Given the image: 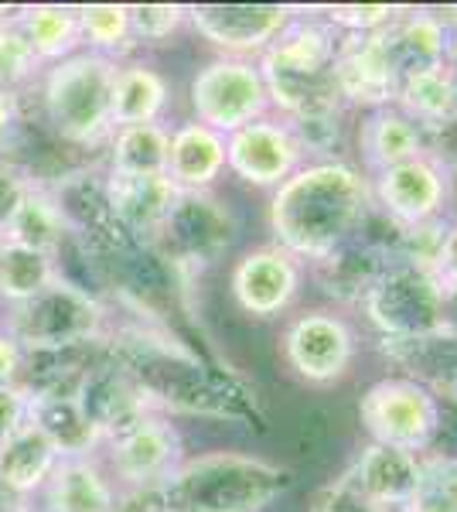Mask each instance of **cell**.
<instances>
[{
    "mask_svg": "<svg viewBox=\"0 0 457 512\" xmlns=\"http://www.w3.org/2000/svg\"><path fill=\"white\" fill-rule=\"evenodd\" d=\"M307 512H386V509L372 506V502L365 499V495L348 482V475L342 472L311 495V506H307Z\"/></svg>",
    "mask_w": 457,
    "mask_h": 512,
    "instance_id": "obj_40",
    "label": "cell"
},
{
    "mask_svg": "<svg viewBox=\"0 0 457 512\" xmlns=\"http://www.w3.org/2000/svg\"><path fill=\"white\" fill-rule=\"evenodd\" d=\"M307 161H311V151L304 137L277 113H267L226 137V175L243 181L246 188L273 192Z\"/></svg>",
    "mask_w": 457,
    "mask_h": 512,
    "instance_id": "obj_15",
    "label": "cell"
},
{
    "mask_svg": "<svg viewBox=\"0 0 457 512\" xmlns=\"http://www.w3.org/2000/svg\"><path fill=\"white\" fill-rule=\"evenodd\" d=\"M0 250H4V236H0Z\"/></svg>",
    "mask_w": 457,
    "mask_h": 512,
    "instance_id": "obj_49",
    "label": "cell"
},
{
    "mask_svg": "<svg viewBox=\"0 0 457 512\" xmlns=\"http://www.w3.org/2000/svg\"><path fill=\"white\" fill-rule=\"evenodd\" d=\"M31 400L21 386H0V444L28 424Z\"/></svg>",
    "mask_w": 457,
    "mask_h": 512,
    "instance_id": "obj_43",
    "label": "cell"
},
{
    "mask_svg": "<svg viewBox=\"0 0 457 512\" xmlns=\"http://www.w3.org/2000/svg\"><path fill=\"white\" fill-rule=\"evenodd\" d=\"M24 512H38V506H35V502H31V506H28V509H24Z\"/></svg>",
    "mask_w": 457,
    "mask_h": 512,
    "instance_id": "obj_48",
    "label": "cell"
},
{
    "mask_svg": "<svg viewBox=\"0 0 457 512\" xmlns=\"http://www.w3.org/2000/svg\"><path fill=\"white\" fill-rule=\"evenodd\" d=\"M171 106V82L147 59L116 62L113 76V130L130 123H161Z\"/></svg>",
    "mask_w": 457,
    "mask_h": 512,
    "instance_id": "obj_28",
    "label": "cell"
},
{
    "mask_svg": "<svg viewBox=\"0 0 457 512\" xmlns=\"http://www.w3.org/2000/svg\"><path fill=\"white\" fill-rule=\"evenodd\" d=\"M31 185V171L24 168L21 161H11V158H0V236H4L7 222L18 212L24 192Z\"/></svg>",
    "mask_w": 457,
    "mask_h": 512,
    "instance_id": "obj_41",
    "label": "cell"
},
{
    "mask_svg": "<svg viewBox=\"0 0 457 512\" xmlns=\"http://www.w3.org/2000/svg\"><path fill=\"white\" fill-rule=\"evenodd\" d=\"M379 355L396 373L417 379L440 403H457V332H434L423 338H379Z\"/></svg>",
    "mask_w": 457,
    "mask_h": 512,
    "instance_id": "obj_22",
    "label": "cell"
},
{
    "mask_svg": "<svg viewBox=\"0 0 457 512\" xmlns=\"http://www.w3.org/2000/svg\"><path fill=\"white\" fill-rule=\"evenodd\" d=\"M297 14L294 4H191L188 31L229 59H260Z\"/></svg>",
    "mask_w": 457,
    "mask_h": 512,
    "instance_id": "obj_16",
    "label": "cell"
},
{
    "mask_svg": "<svg viewBox=\"0 0 457 512\" xmlns=\"http://www.w3.org/2000/svg\"><path fill=\"white\" fill-rule=\"evenodd\" d=\"M18 28L41 65H55L82 48L76 7L69 4H24L18 11Z\"/></svg>",
    "mask_w": 457,
    "mask_h": 512,
    "instance_id": "obj_32",
    "label": "cell"
},
{
    "mask_svg": "<svg viewBox=\"0 0 457 512\" xmlns=\"http://www.w3.org/2000/svg\"><path fill=\"white\" fill-rule=\"evenodd\" d=\"M188 110V120L202 123L222 137L273 113L267 82L260 76L256 59H229V55H215L191 72Z\"/></svg>",
    "mask_w": 457,
    "mask_h": 512,
    "instance_id": "obj_12",
    "label": "cell"
},
{
    "mask_svg": "<svg viewBox=\"0 0 457 512\" xmlns=\"http://www.w3.org/2000/svg\"><path fill=\"white\" fill-rule=\"evenodd\" d=\"M359 311L379 338H423L444 332V291L430 267L393 260L362 294Z\"/></svg>",
    "mask_w": 457,
    "mask_h": 512,
    "instance_id": "obj_10",
    "label": "cell"
},
{
    "mask_svg": "<svg viewBox=\"0 0 457 512\" xmlns=\"http://www.w3.org/2000/svg\"><path fill=\"white\" fill-rule=\"evenodd\" d=\"M168 147H171L168 120L130 123V127L113 130L99 164H103L106 175H127V178L168 175Z\"/></svg>",
    "mask_w": 457,
    "mask_h": 512,
    "instance_id": "obj_31",
    "label": "cell"
},
{
    "mask_svg": "<svg viewBox=\"0 0 457 512\" xmlns=\"http://www.w3.org/2000/svg\"><path fill=\"white\" fill-rule=\"evenodd\" d=\"M18 11L21 7H0V89L28 99L45 65L18 28Z\"/></svg>",
    "mask_w": 457,
    "mask_h": 512,
    "instance_id": "obj_37",
    "label": "cell"
},
{
    "mask_svg": "<svg viewBox=\"0 0 457 512\" xmlns=\"http://www.w3.org/2000/svg\"><path fill=\"white\" fill-rule=\"evenodd\" d=\"M185 458V434L178 420L157 410L140 414L134 424L99 444V461L120 492H154Z\"/></svg>",
    "mask_w": 457,
    "mask_h": 512,
    "instance_id": "obj_13",
    "label": "cell"
},
{
    "mask_svg": "<svg viewBox=\"0 0 457 512\" xmlns=\"http://www.w3.org/2000/svg\"><path fill=\"white\" fill-rule=\"evenodd\" d=\"M400 82L430 65L451 62V24L444 7H400L389 28H382Z\"/></svg>",
    "mask_w": 457,
    "mask_h": 512,
    "instance_id": "obj_19",
    "label": "cell"
},
{
    "mask_svg": "<svg viewBox=\"0 0 457 512\" xmlns=\"http://www.w3.org/2000/svg\"><path fill=\"white\" fill-rule=\"evenodd\" d=\"M294 489L287 465L249 451L188 454L154 489L157 512H267Z\"/></svg>",
    "mask_w": 457,
    "mask_h": 512,
    "instance_id": "obj_4",
    "label": "cell"
},
{
    "mask_svg": "<svg viewBox=\"0 0 457 512\" xmlns=\"http://www.w3.org/2000/svg\"><path fill=\"white\" fill-rule=\"evenodd\" d=\"M396 512H457V451L430 448L417 458V478Z\"/></svg>",
    "mask_w": 457,
    "mask_h": 512,
    "instance_id": "obj_34",
    "label": "cell"
},
{
    "mask_svg": "<svg viewBox=\"0 0 457 512\" xmlns=\"http://www.w3.org/2000/svg\"><path fill=\"white\" fill-rule=\"evenodd\" d=\"M403 4H324L314 7L321 21H328L338 35H372L393 24Z\"/></svg>",
    "mask_w": 457,
    "mask_h": 512,
    "instance_id": "obj_39",
    "label": "cell"
},
{
    "mask_svg": "<svg viewBox=\"0 0 457 512\" xmlns=\"http://www.w3.org/2000/svg\"><path fill=\"white\" fill-rule=\"evenodd\" d=\"M280 359L311 390L338 386L359 359V328L338 308H301L280 328Z\"/></svg>",
    "mask_w": 457,
    "mask_h": 512,
    "instance_id": "obj_9",
    "label": "cell"
},
{
    "mask_svg": "<svg viewBox=\"0 0 457 512\" xmlns=\"http://www.w3.org/2000/svg\"><path fill=\"white\" fill-rule=\"evenodd\" d=\"M76 400H79L82 414L89 417V424L96 427V434L103 437V441L151 410L134 386V379L127 376V369H123L120 362H113L110 352H106L103 362L89 373L86 386L79 390Z\"/></svg>",
    "mask_w": 457,
    "mask_h": 512,
    "instance_id": "obj_24",
    "label": "cell"
},
{
    "mask_svg": "<svg viewBox=\"0 0 457 512\" xmlns=\"http://www.w3.org/2000/svg\"><path fill=\"white\" fill-rule=\"evenodd\" d=\"M130 11V35H134V48L171 45L188 28V7L185 4H127Z\"/></svg>",
    "mask_w": 457,
    "mask_h": 512,
    "instance_id": "obj_38",
    "label": "cell"
},
{
    "mask_svg": "<svg viewBox=\"0 0 457 512\" xmlns=\"http://www.w3.org/2000/svg\"><path fill=\"white\" fill-rule=\"evenodd\" d=\"M113 76L116 62L79 48L69 59L45 65L35 103L41 123L58 144L103 158L113 137Z\"/></svg>",
    "mask_w": 457,
    "mask_h": 512,
    "instance_id": "obj_5",
    "label": "cell"
},
{
    "mask_svg": "<svg viewBox=\"0 0 457 512\" xmlns=\"http://www.w3.org/2000/svg\"><path fill=\"white\" fill-rule=\"evenodd\" d=\"M58 277V263L52 256L4 243L0 250V311L18 308Z\"/></svg>",
    "mask_w": 457,
    "mask_h": 512,
    "instance_id": "obj_36",
    "label": "cell"
},
{
    "mask_svg": "<svg viewBox=\"0 0 457 512\" xmlns=\"http://www.w3.org/2000/svg\"><path fill=\"white\" fill-rule=\"evenodd\" d=\"M106 198H110V209L120 219V226L134 239H140V243L154 246L174 198H178V188L171 185L168 175H154V178L106 175Z\"/></svg>",
    "mask_w": 457,
    "mask_h": 512,
    "instance_id": "obj_25",
    "label": "cell"
},
{
    "mask_svg": "<svg viewBox=\"0 0 457 512\" xmlns=\"http://www.w3.org/2000/svg\"><path fill=\"white\" fill-rule=\"evenodd\" d=\"M430 274L437 277L440 287H457V219L447 226L444 239H440L434 260H430Z\"/></svg>",
    "mask_w": 457,
    "mask_h": 512,
    "instance_id": "obj_44",
    "label": "cell"
},
{
    "mask_svg": "<svg viewBox=\"0 0 457 512\" xmlns=\"http://www.w3.org/2000/svg\"><path fill=\"white\" fill-rule=\"evenodd\" d=\"M372 216L369 178L342 158H318L270 192L267 226L280 250L318 267L362 233Z\"/></svg>",
    "mask_w": 457,
    "mask_h": 512,
    "instance_id": "obj_2",
    "label": "cell"
},
{
    "mask_svg": "<svg viewBox=\"0 0 457 512\" xmlns=\"http://www.w3.org/2000/svg\"><path fill=\"white\" fill-rule=\"evenodd\" d=\"M417 458L420 454L382 448V444H365V448L352 458V465L345 468V475H348V482L372 502V506L396 512L413 489Z\"/></svg>",
    "mask_w": 457,
    "mask_h": 512,
    "instance_id": "obj_27",
    "label": "cell"
},
{
    "mask_svg": "<svg viewBox=\"0 0 457 512\" xmlns=\"http://www.w3.org/2000/svg\"><path fill=\"white\" fill-rule=\"evenodd\" d=\"M304 277V263L277 243L249 246L229 267V297L246 318L277 321L301 301Z\"/></svg>",
    "mask_w": 457,
    "mask_h": 512,
    "instance_id": "obj_14",
    "label": "cell"
},
{
    "mask_svg": "<svg viewBox=\"0 0 457 512\" xmlns=\"http://www.w3.org/2000/svg\"><path fill=\"white\" fill-rule=\"evenodd\" d=\"M21 134H24V96L0 89V158L14 161Z\"/></svg>",
    "mask_w": 457,
    "mask_h": 512,
    "instance_id": "obj_42",
    "label": "cell"
},
{
    "mask_svg": "<svg viewBox=\"0 0 457 512\" xmlns=\"http://www.w3.org/2000/svg\"><path fill=\"white\" fill-rule=\"evenodd\" d=\"M396 106L430 140L457 130V62H440L406 76L396 93Z\"/></svg>",
    "mask_w": 457,
    "mask_h": 512,
    "instance_id": "obj_26",
    "label": "cell"
},
{
    "mask_svg": "<svg viewBox=\"0 0 457 512\" xmlns=\"http://www.w3.org/2000/svg\"><path fill=\"white\" fill-rule=\"evenodd\" d=\"M372 212L400 236L423 233L440 222H451L454 205V168L444 154L427 151L413 161L386 168L369 178Z\"/></svg>",
    "mask_w": 457,
    "mask_h": 512,
    "instance_id": "obj_8",
    "label": "cell"
},
{
    "mask_svg": "<svg viewBox=\"0 0 457 512\" xmlns=\"http://www.w3.org/2000/svg\"><path fill=\"white\" fill-rule=\"evenodd\" d=\"M4 243L45 253V256H52L55 263H58V256L65 253V246L72 243L69 222H65L52 188H48L45 181L31 178L18 212H14L11 222H7V229H4Z\"/></svg>",
    "mask_w": 457,
    "mask_h": 512,
    "instance_id": "obj_29",
    "label": "cell"
},
{
    "mask_svg": "<svg viewBox=\"0 0 457 512\" xmlns=\"http://www.w3.org/2000/svg\"><path fill=\"white\" fill-rule=\"evenodd\" d=\"M58 461L62 454L55 451V444L28 420L18 434L0 444V489L24 502H35Z\"/></svg>",
    "mask_w": 457,
    "mask_h": 512,
    "instance_id": "obj_30",
    "label": "cell"
},
{
    "mask_svg": "<svg viewBox=\"0 0 457 512\" xmlns=\"http://www.w3.org/2000/svg\"><path fill=\"white\" fill-rule=\"evenodd\" d=\"M113 311L116 308L106 297L58 274L31 301L0 311V328L24 352L65 349V345L106 342L116 325Z\"/></svg>",
    "mask_w": 457,
    "mask_h": 512,
    "instance_id": "obj_6",
    "label": "cell"
},
{
    "mask_svg": "<svg viewBox=\"0 0 457 512\" xmlns=\"http://www.w3.org/2000/svg\"><path fill=\"white\" fill-rule=\"evenodd\" d=\"M120 485L106 472L99 454L62 458L38 492V512H116Z\"/></svg>",
    "mask_w": 457,
    "mask_h": 512,
    "instance_id": "obj_21",
    "label": "cell"
},
{
    "mask_svg": "<svg viewBox=\"0 0 457 512\" xmlns=\"http://www.w3.org/2000/svg\"><path fill=\"white\" fill-rule=\"evenodd\" d=\"M427 151H434V140L423 134L396 103L359 113V123H355V158H359V164L355 168L365 178L420 158Z\"/></svg>",
    "mask_w": 457,
    "mask_h": 512,
    "instance_id": "obj_18",
    "label": "cell"
},
{
    "mask_svg": "<svg viewBox=\"0 0 457 512\" xmlns=\"http://www.w3.org/2000/svg\"><path fill=\"white\" fill-rule=\"evenodd\" d=\"M226 175V137L195 120L171 127L168 181L178 192H215Z\"/></svg>",
    "mask_w": 457,
    "mask_h": 512,
    "instance_id": "obj_23",
    "label": "cell"
},
{
    "mask_svg": "<svg viewBox=\"0 0 457 512\" xmlns=\"http://www.w3.org/2000/svg\"><path fill=\"white\" fill-rule=\"evenodd\" d=\"M106 352L127 369L144 403L157 414L219 420V424H260L256 393L232 369L174 335V328L147 321H116Z\"/></svg>",
    "mask_w": 457,
    "mask_h": 512,
    "instance_id": "obj_1",
    "label": "cell"
},
{
    "mask_svg": "<svg viewBox=\"0 0 457 512\" xmlns=\"http://www.w3.org/2000/svg\"><path fill=\"white\" fill-rule=\"evenodd\" d=\"M338 38L342 35L321 21L314 7H301L294 24L256 59L267 82L270 110L297 127L311 154H324V147L338 140V127L348 113L335 82Z\"/></svg>",
    "mask_w": 457,
    "mask_h": 512,
    "instance_id": "obj_3",
    "label": "cell"
},
{
    "mask_svg": "<svg viewBox=\"0 0 457 512\" xmlns=\"http://www.w3.org/2000/svg\"><path fill=\"white\" fill-rule=\"evenodd\" d=\"M335 82L345 110L369 113L379 106H393L400 93V72H396L382 31L372 35H342L335 55Z\"/></svg>",
    "mask_w": 457,
    "mask_h": 512,
    "instance_id": "obj_17",
    "label": "cell"
},
{
    "mask_svg": "<svg viewBox=\"0 0 457 512\" xmlns=\"http://www.w3.org/2000/svg\"><path fill=\"white\" fill-rule=\"evenodd\" d=\"M355 414H359L365 444L423 454L437 448L444 437L447 403H440V396H434L417 379L389 373L365 386Z\"/></svg>",
    "mask_w": 457,
    "mask_h": 512,
    "instance_id": "obj_7",
    "label": "cell"
},
{
    "mask_svg": "<svg viewBox=\"0 0 457 512\" xmlns=\"http://www.w3.org/2000/svg\"><path fill=\"white\" fill-rule=\"evenodd\" d=\"M444 291V332H457V287H440Z\"/></svg>",
    "mask_w": 457,
    "mask_h": 512,
    "instance_id": "obj_46",
    "label": "cell"
},
{
    "mask_svg": "<svg viewBox=\"0 0 457 512\" xmlns=\"http://www.w3.org/2000/svg\"><path fill=\"white\" fill-rule=\"evenodd\" d=\"M239 236V219L219 192H178L154 250L181 280L212 267Z\"/></svg>",
    "mask_w": 457,
    "mask_h": 512,
    "instance_id": "obj_11",
    "label": "cell"
},
{
    "mask_svg": "<svg viewBox=\"0 0 457 512\" xmlns=\"http://www.w3.org/2000/svg\"><path fill=\"white\" fill-rule=\"evenodd\" d=\"M454 202H457V171H454Z\"/></svg>",
    "mask_w": 457,
    "mask_h": 512,
    "instance_id": "obj_47",
    "label": "cell"
},
{
    "mask_svg": "<svg viewBox=\"0 0 457 512\" xmlns=\"http://www.w3.org/2000/svg\"><path fill=\"white\" fill-rule=\"evenodd\" d=\"M103 355L106 342L24 352L18 386L28 393V400H76Z\"/></svg>",
    "mask_w": 457,
    "mask_h": 512,
    "instance_id": "obj_20",
    "label": "cell"
},
{
    "mask_svg": "<svg viewBox=\"0 0 457 512\" xmlns=\"http://www.w3.org/2000/svg\"><path fill=\"white\" fill-rule=\"evenodd\" d=\"M24 349L0 328V386H18Z\"/></svg>",
    "mask_w": 457,
    "mask_h": 512,
    "instance_id": "obj_45",
    "label": "cell"
},
{
    "mask_svg": "<svg viewBox=\"0 0 457 512\" xmlns=\"http://www.w3.org/2000/svg\"><path fill=\"white\" fill-rule=\"evenodd\" d=\"M31 424L38 427L62 458H82V454H99L103 437L82 414L79 400H31Z\"/></svg>",
    "mask_w": 457,
    "mask_h": 512,
    "instance_id": "obj_33",
    "label": "cell"
},
{
    "mask_svg": "<svg viewBox=\"0 0 457 512\" xmlns=\"http://www.w3.org/2000/svg\"><path fill=\"white\" fill-rule=\"evenodd\" d=\"M76 18H79V38L86 52H96L113 62H127L137 55L134 35H130L127 4H79Z\"/></svg>",
    "mask_w": 457,
    "mask_h": 512,
    "instance_id": "obj_35",
    "label": "cell"
}]
</instances>
